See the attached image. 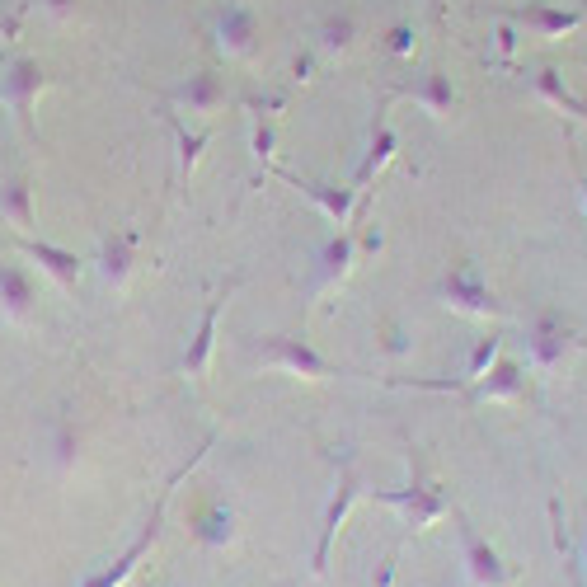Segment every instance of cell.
<instances>
[{
    "label": "cell",
    "instance_id": "1",
    "mask_svg": "<svg viewBox=\"0 0 587 587\" xmlns=\"http://www.w3.org/2000/svg\"><path fill=\"white\" fill-rule=\"evenodd\" d=\"M43 85H47V76H43V66H38V57H15V62L5 66V76H0V99L15 109V118L24 127L33 123Z\"/></svg>",
    "mask_w": 587,
    "mask_h": 587
},
{
    "label": "cell",
    "instance_id": "2",
    "mask_svg": "<svg viewBox=\"0 0 587 587\" xmlns=\"http://www.w3.org/2000/svg\"><path fill=\"white\" fill-rule=\"evenodd\" d=\"M221 47L226 52H254V38H259V15L249 5H226L217 19Z\"/></svg>",
    "mask_w": 587,
    "mask_h": 587
},
{
    "label": "cell",
    "instance_id": "3",
    "mask_svg": "<svg viewBox=\"0 0 587 587\" xmlns=\"http://www.w3.org/2000/svg\"><path fill=\"white\" fill-rule=\"evenodd\" d=\"M33 301H38V292H33V278L24 263H0V306L10 310V315H29Z\"/></svg>",
    "mask_w": 587,
    "mask_h": 587
},
{
    "label": "cell",
    "instance_id": "4",
    "mask_svg": "<svg viewBox=\"0 0 587 587\" xmlns=\"http://www.w3.org/2000/svg\"><path fill=\"white\" fill-rule=\"evenodd\" d=\"M19 249L29 254V259H38L52 273V278L62 282V287H76V278H80V259L71 254V249H62V245H47V240H19Z\"/></svg>",
    "mask_w": 587,
    "mask_h": 587
},
{
    "label": "cell",
    "instance_id": "5",
    "mask_svg": "<svg viewBox=\"0 0 587 587\" xmlns=\"http://www.w3.org/2000/svg\"><path fill=\"white\" fill-rule=\"evenodd\" d=\"M0 221H10V226H19V231H33L38 212H33L29 179H5V184H0Z\"/></svg>",
    "mask_w": 587,
    "mask_h": 587
},
{
    "label": "cell",
    "instance_id": "6",
    "mask_svg": "<svg viewBox=\"0 0 587 587\" xmlns=\"http://www.w3.org/2000/svg\"><path fill=\"white\" fill-rule=\"evenodd\" d=\"M179 99H184L193 113L217 109L221 99H226V90H221V76H212V71H202V76H188V85L179 90Z\"/></svg>",
    "mask_w": 587,
    "mask_h": 587
},
{
    "label": "cell",
    "instance_id": "7",
    "mask_svg": "<svg viewBox=\"0 0 587 587\" xmlns=\"http://www.w3.org/2000/svg\"><path fill=\"white\" fill-rule=\"evenodd\" d=\"M99 268H104V278L123 282L127 268H132V235H113V240H104V249H99Z\"/></svg>",
    "mask_w": 587,
    "mask_h": 587
},
{
    "label": "cell",
    "instance_id": "8",
    "mask_svg": "<svg viewBox=\"0 0 587 587\" xmlns=\"http://www.w3.org/2000/svg\"><path fill=\"white\" fill-rule=\"evenodd\" d=\"M278 362H287L292 371H306V376H325V371H329L320 357L310 353L306 343H296V339H282L278 343Z\"/></svg>",
    "mask_w": 587,
    "mask_h": 587
},
{
    "label": "cell",
    "instance_id": "9",
    "mask_svg": "<svg viewBox=\"0 0 587 587\" xmlns=\"http://www.w3.org/2000/svg\"><path fill=\"white\" fill-rule=\"evenodd\" d=\"M146 541H151V536H146ZM146 541L141 545H132V555H123L118 559V564H113V569H99V573H90V578H85V583L80 587H118L127 578V573H132V564H137L141 559V550H146Z\"/></svg>",
    "mask_w": 587,
    "mask_h": 587
},
{
    "label": "cell",
    "instance_id": "10",
    "mask_svg": "<svg viewBox=\"0 0 587 587\" xmlns=\"http://www.w3.org/2000/svg\"><path fill=\"white\" fill-rule=\"evenodd\" d=\"M212 329H217V310H207V320H202V334L193 339V348H188L184 367L188 371H202L207 367V353H212Z\"/></svg>",
    "mask_w": 587,
    "mask_h": 587
},
{
    "label": "cell",
    "instance_id": "11",
    "mask_svg": "<svg viewBox=\"0 0 587 587\" xmlns=\"http://www.w3.org/2000/svg\"><path fill=\"white\" fill-rule=\"evenodd\" d=\"M423 104H428L433 113H447L451 109V80L442 76V71H433V76H428V85H423Z\"/></svg>",
    "mask_w": 587,
    "mask_h": 587
},
{
    "label": "cell",
    "instance_id": "12",
    "mask_svg": "<svg viewBox=\"0 0 587 587\" xmlns=\"http://www.w3.org/2000/svg\"><path fill=\"white\" fill-rule=\"evenodd\" d=\"M357 33V19L353 15H329L325 19V43L329 47H348Z\"/></svg>",
    "mask_w": 587,
    "mask_h": 587
},
{
    "label": "cell",
    "instance_id": "13",
    "mask_svg": "<svg viewBox=\"0 0 587 587\" xmlns=\"http://www.w3.org/2000/svg\"><path fill=\"white\" fill-rule=\"evenodd\" d=\"M447 292H451V296H465V306H475V310L489 306V301H484V287H479L470 273H456V278L447 282Z\"/></svg>",
    "mask_w": 587,
    "mask_h": 587
},
{
    "label": "cell",
    "instance_id": "14",
    "mask_svg": "<svg viewBox=\"0 0 587 587\" xmlns=\"http://www.w3.org/2000/svg\"><path fill=\"white\" fill-rule=\"evenodd\" d=\"M470 564H475V573L484 578V583H498V578H503V569H498L494 550H484L479 541H470Z\"/></svg>",
    "mask_w": 587,
    "mask_h": 587
},
{
    "label": "cell",
    "instance_id": "15",
    "mask_svg": "<svg viewBox=\"0 0 587 587\" xmlns=\"http://www.w3.org/2000/svg\"><path fill=\"white\" fill-rule=\"evenodd\" d=\"M526 19H531L541 33H564V29H573V24H578V15H559V10H531Z\"/></svg>",
    "mask_w": 587,
    "mask_h": 587
},
{
    "label": "cell",
    "instance_id": "16",
    "mask_svg": "<svg viewBox=\"0 0 587 587\" xmlns=\"http://www.w3.org/2000/svg\"><path fill=\"white\" fill-rule=\"evenodd\" d=\"M76 433H71V428H57V465H62V470H71V465H76Z\"/></svg>",
    "mask_w": 587,
    "mask_h": 587
},
{
    "label": "cell",
    "instance_id": "17",
    "mask_svg": "<svg viewBox=\"0 0 587 587\" xmlns=\"http://www.w3.org/2000/svg\"><path fill=\"white\" fill-rule=\"evenodd\" d=\"M226 531H231V517H226V512H202V536H207V541H221Z\"/></svg>",
    "mask_w": 587,
    "mask_h": 587
},
{
    "label": "cell",
    "instance_id": "18",
    "mask_svg": "<svg viewBox=\"0 0 587 587\" xmlns=\"http://www.w3.org/2000/svg\"><path fill=\"white\" fill-rule=\"evenodd\" d=\"M329 273H343V263H348V240H339V245H329Z\"/></svg>",
    "mask_w": 587,
    "mask_h": 587
},
{
    "label": "cell",
    "instance_id": "19",
    "mask_svg": "<svg viewBox=\"0 0 587 587\" xmlns=\"http://www.w3.org/2000/svg\"><path fill=\"white\" fill-rule=\"evenodd\" d=\"M489 357H494V339L475 348V362H470V371H484V362H489Z\"/></svg>",
    "mask_w": 587,
    "mask_h": 587
},
{
    "label": "cell",
    "instance_id": "20",
    "mask_svg": "<svg viewBox=\"0 0 587 587\" xmlns=\"http://www.w3.org/2000/svg\"><path fill=\"white\" fill-rule=\"evenodd\" d=\"M43 5L52 15H71V10H76V0H43Z\"/></svg>",
    "mask_w": 587,
    "mask_h": 587
},
{
    "label": "cell",
    "instance_id": "21",
    "mask_svg": "<svg viewBox=\"0 0 587 587\" xmlns=\"http://www.w3.org/2000/svg\"><path fill=\"white\" fill-rule=\"evenodd\" d=\"M390 38H395V43H390V47H395V52H404V47H409V29H395V33H390Z\"/></svg>",
    "mask_w": 587,
    "mask_h": 587
}]
</instances>
